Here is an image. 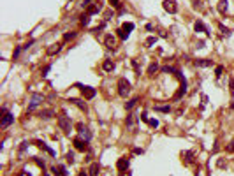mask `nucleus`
<instances>
[{
    "instance_id": "f257e3e1",
    "label": "nucleus",
    "mask_w": 234,
    "mask_h": 176,
    "mask_svg": "<svg viewBox=\"0 0 234 176\" xmlns=\"http://www.w3.org/2000/svg\"><path fill=\"white\" fill-rule=\"evenodd\" d=\"M58 127H60L62 130L65 132V134L69 136L71 134V130H72V122H71V118L65 114V111H62V114L58 116Z\"/></svg>"
},
{
    "instance_id": "f03ea898",
    "label": "nucleus",
    "mask_w": 234,
    "mask_h": 176,
    "mask_svg": "<svg viewBox=\"0 0 234 176\" xmlns=\"http://www.w3.org/2000/svg\"><path fill=\"white\" fill-rule=\"evenodd\" d=\"M130 90H132V85L129 83L125 78H120L118 79V95L122 99H127V95L130 93Z\"/></svg>"
},
{
    "instance_id": "7ed1b4c3",
    "label": "nucleus",
    "mask_w": 234,
    "mask_h": 176,
    "mask_svg": "<svg viewBox=\"0 0 234 176\" xmlns=\"http://www.w3.org/2000/svg\"><path fill=\"white\" fill-rule=\"evenodd\" d=\"M11 123H14V114L11 113L7 107H2V122H0V127L2 129H7Z\"/></svg>"
},
{
    "instance_id": "20e7f679",
    "label": "nucleus",
    "mask_w": 234,
    "mask_h": 176,
    "mask_svg": "<svg viewBox=\"0 0 234 176\" xmlns=\"http://www.w3.org/2000/svg\"><path fill=\"white\" fill-rule=\"evenodd\" d=\"M42 101H44V95H42V93H32V99H30V104H28L27 111L30 113V111H34L35 107H39V106L42 104Z\"/></svg>"
},
{
    "instance_id": "39448f33",
    "label": "nucleus",
    "mask_w": 234,
    "mask_h": 176,
    "mask_svg": "<svg viewBox=\"0 0 234 176\" xmlns=\"http://www.w3.org/2000/svg\"><path fill=\"white\" fill-rule=\"evenodd\" d=\"M74 86H78V88L83 92V97H85V99H88V101H90V99H93V97L97 95L95 88H92V86H86V85H81V83H76Z\"/></svg>"
},
{
    "instance_id": "423d86ee",
    "label": "nucleus",
    "mask_w": 234,
    "mask_h": 176,
    "mask_svg": "<svg viewBox=\"0 0 234 176\" xmlns=\"http://www.w3.org/2000/svg\"><path fill=\"white\" fill-rule=\"evenodd\" d=\"M76 129H78V132H79V137H83L85 141H92V132H90V129L88 127H85L83 123H78L76 125Z\"/></svg>"
},
{
    "instance_id": "0eeeda50",
    "label": "nucleus",
    "mask_w": 234,
    "mask_h": 176,
    "mask_svg": "<svg viewBox=\"0 0 234 176\" xmlns=\"http://www.w3.org/2000/svg\"><path fill=\"white\" fill-rule=\"evenodd\" d=\"M187 92H188V83H187V79H181V86H180V90L174 93V97H173V101H180L183 95H187Z\"/></svg>"
},
{
    "instance_id": "6e6552de",
    "label": "nucleus",
    "mask_w": 234,
    "mask_h": 176,
    "mask_svg": "<svg viewBox=\"0 0 234 176\" xmlns=\"http://www.w3.org/2000/svg\"><path fill=\"white\" fill-rule=\"evenodd\" d=\"M162 7H164V11H167L169 14H176V12H178V5H176L174 0H164Z\"/></svg>"
},
{
    "instance_id": "1a4fd4ad",
    "label": "nucleus",
    "mask_w": 234,
    "mask_h": 176,
    "mask_svg": "<svg viewBox=\"0 0 234 176\" xmlns=\"http://www.w3.org/2000/svg\"><path fill=\"white\" fill-rule=\"evenodd\" d=\"M60 51H62V42H55V44H50L46 48V55L48 56H55V55H58Z\"/></svg>"
},
{
    "instance_id": "9d476101",
    "label": "nucleus",
    "mask_w": 234,
    "mask_h": 176,
    "mask_svg": "<svg viewBox=\"0 0 234 176\" xmlns=\"http://www.w3.org/2000/svg\"><path fill=\"white\" fill-rule=\"evenodd\" d=\"M74 148L76 150H79V152H86L88 150V141H85L83 137H74Z\"/></svg>"
},
{
    "instance_id": "9b49d317",
    "label": "nucleus",
    "mask_w": 234,
    "mask_h": 176,
    "mask_svg": "<svg viewBox=\"0 0 234 176\" xmlns=\"http://www.w3.org/2000/svg\"><path fill=\"white\" fill-rule=\"evenodd\" d=\"M130 166V160L127 158V157H122V158H118V162H116V167H118V171L120 173H125L127 169Z\"/></svg>"
},
{
    "instance_id": "f8f14e48",
    "label": "nucleus",
    "mask_w": 234,
    "mask_h": 176,
    "mask_svg": "<svg viewBox=\"0 0 234 176\" xmlns=\"http://www.w3.org/2000/svg\"><path fill=\"white\" fill-rule=\"evenodd\" d=\"M51 173H53V176H69V173H67L65 166H62V164L53 166V167H51Z\"/></svg>"
},
{
    "instance_id": "ddd939ff",
    "label": "nucleus",
    "mask_w": 234,
    "mask_h": 176,
    "mask_svg": "<svg viewBox=\"0 0 234 176\" xmlns=\"http://www.w3.org/2000/svg\"><path fill=\"white\" fill-rule=\"evenodd\" d=\"M104 44H106L107 50H114V46H116V37L111 35V34H107V35L104 37Z\"/></svg>"
},
{
    "instance_id": "4468645a",
    "label": "nucleus",
    "mask_w": 234,
    "mask_h": 176,
    "mask_svg": "<svg viewBox=\"0 0 234 176\" xmlns=\"http://www.w3.org/2000/svg\"><path fill=\"white\" fill-rule=\"evenodd\" d=\"M194 30L195 32H204L206 35H211V32H210V28L204 25L203 21H195V25H194Z\"/></svg>"
},
{
    "instance_id": "2eb2a0df",
    "label": "nucleus",
    "mask_w": 234,
    "mask_h": 176,
    "mask_svg": "<svg viewBox=\"0 0 234 176\" xmlns=\"http://www.w3.org/2000/svg\"><path fill=\"white\" fill-rule=\"evenodd\" d=\"M194 63H195V67H211L213 60H210V58H197V60H194Z\"/></svg>"
},
{
    "instance_id": "dca6fc26",
    "label": "nucleus",
    "mask_w": 234,
    "mask_h": 176,
    "mask_svg": "<svg viewBox=\"0 0 234 176\" xmlns=\"http://www.w3.org/2000/svg\"><path fill=\"white\" fill-rule=\"evenodd\" d=\"M34 143H35V145L39 146V148H42V150H46V152H48V153H50L51 157H56V152H55L53 148H50V146L46 145L44 141H39V139H37V141H34Z\"/></svg>"
},
{
    "instance_id": "f3484780",
    "label": "nucleus",
    "mask_w": 234,
    "mask_h": 176,
    "mask_svg": "<svg viewBox=\"0 0 234 176\" xmlns=\"http://www.w3.org/2000/svg\"><path fill=\"white\" fill-rule=\"evenodd\" d=\"M101 9H102V4H101V2H95V4H92V5H88V7H86V12H88L90 16H93V14H97Z\"/></svg>"
},
{
    "instance_id": "a211bd4d",
    "label": "nucleus",
    "mask_w": 234,
    "mask_h": 176,
    "mask_svg": "<svg viewBox=\"0 0 234 176\" xmlns=\"http://www.w3.org/2000/svg\"><path fill=\"white\" fill-rule=\"evenodd\" d=\"M101 164H99V162H93L92 166H90V169H88V174L90 176H99L101 174Z\"/></svg>"
},
{
    "instance_id": "6ab92c4d",
    "label": "nucleus",
    "mask_w": 234,
    "mask_h": 176,
    "mask_svg": "<svg viewBox=\"0 0 234 176\" xmlns=\"http://www.w3.org/2000/svg\"><path fill=\"white\" fill-rule=\"evenodd\" d=\"M114 67H116V65H114L113 60H104V62H102V69H104L106 72H113V71H114Z\"/></svg>"
},
{
    "instance_id": "aec40b11",
    "label": "nucleus",
    "mask_w": 234,
    "mask_h": 176,
    "mask_svg": "<svg viewBox=\"0 0 234 176\" xmlns=\"http://www.w3.org/2000/svg\"><path fill=\"white\" fill-rule=\"evenodd\" d=\"M69 102H72V104H76L81 111H88V107H86V102L85 101H81V99H69Z\"/></svg>"
},
{
    "instance_id": "412c9836",
    "label": "nucleus",
    "mask_w": 234,
    "mask_h": 176,
    "mask_svg": "<svg viewBox=\"0 0 234 176\" xmlns=\"http://www.w3.org/2000/svg\"><path fill=\"white\" fill-rule=\"evenodd\" d=\"M51 116H55V111H53V109H42L41 113H39V118H41V120H50Z\"/></svg>"
},
{
    "instance_id": "4be33fe9",
    "label": "nucleus",
    "mask_w": 234,
    "mask_h": 176,
    "mask_svg": "<svg viewBox=\"0 0 234 176\" xmlns=\"http://www.w3.org/2000/svg\"><path fill=\"white\" fill-rule=\"evenodd\" d=\"M181 157H183V160L187 162V164H192V162H194V152H192V150L183 152V153H181Z\"/></svg>"
},
{
    "instance_id": "5701e85b",
    "label": "nucleus",
    "mask_w": 234,
    "mask_h": 176,
    "mask_svg": "<svg viewBox=\"0 0 234 176\" xmlns=\"http://www.w3.org/2000/svg\"><path fill=\"white\" fill-rule=\"evenodd\" d=\"M218 11H220L222 14H225V12L229 11V0H220V2H218Z\"/></svg>"
},
{
    "instance_id": "b1692460",
    "label": "nucleus",
    "mask_w": 234,
    "mask_h": 176,
    "mask_svg": "<svg viewBox=\"0 0 234 176\" xmlns=\"http://www.w3.org/2000/svg\"><path fill=\"white\" fill-rule=\"evenodd\" d=\"M79 18H81V20H79V23H81L83 27H88V25H90V20H92V16H90L88 12H86V14H83V16H79Z\"/></svg>"
},
{
    "instance_id": "393cba45",
    "label": "nucleus",
    "mask_w": 234,
    "mask_h": 176,
    "mask_svg": "<svg viewBox=\"0 0 234 176\" xmlns=\"http://www.w3.org/2000/svg\"><path fill=\"white\" fill-rule=\"evenodd\" d=\"M137 102H139V97H134V99H130V101H127V102H125V109H129V111H130Z\"/></svg>"
},
{
    "instance_id": "a878e982",
    "label": "nucleus",
    "mask_w": 234,
    "mask_h": 176,
    "mask_svg": "<svg viewBox=\"0 0 234 176\" xmlns=\"http://www.w3.org/2000/svg\"><path fill=\"white\" fill-rule=\"evenodd\" d=\"M125 123L129 129H134V123H136V114H129L127 116V120H125Z\"/></svg>"
},
{
    "instance_id": "bb28decb",
    "label": "nucleus",
    "mask_w": 234,
    "mask_h": 176,
    "mask_svg": "<svg viewBox=\"0 0 234 176\" xmlns=\"http://www.w3.org/2000/svg\"><path fill=\"white\" fill-rule=\"evenodd\" d=\"M160 67H159V63L157 62H153V63H150V67H148V76H153V74L157 72Z\"/></svg>"
},
{
    "instance_id": "cd10ccee",
    "label": "nucleus",
    "mask_w": 234,
    "mask_h": 176,
    "mask_svg": "<svg viewBox=\"0 0 234 176\" xmlns=\"http://www.w3.org/2000/svg\"><path fill=\"white\" fill-rule=\"evenodd\" d=\"M116 35H118L122 41H127V39H129V34L123 30V28H118V30H116Z\"/></svg>"
},
{
    "instance_id": "c85d7f7f",
    "label": "nucleus",
    "mask_w": 234,
    "mask_h": 176,
    "mask_svg": "<svg viewBox=\"0 0 234 176\" xmlns=\"http://www.w3.org/2000/svg\"><path fill=\"white\" fill-rule=\"evenodd\" d=\"M122 28H123L125 32H127V34H130V32H132L134 28H136V25H134V23H123Z\"/></svg>"
},
{
    "instance_id": "c756f323",
    "label": "nucleus",
    "mask_w": 234,
    "mask_h": 176,
    "mask_svg": "<svg viewBox=\"0 0 234 176\" xmlns=\"http://www.w3.org/2000/svg\"><path fill=\"white\" fill-rule=\"evenodd\" d=\"M155 111H160V113H169V111H171V106H155Z\"/></svg>"
},
{
    "instance_id": "7c9ffc66",
    "label": "nucleus",
    "mask_w": 234,
    "mask_h": 176,
    "mask_svg": "<svg viewBox=\"0 0 234 176\" xmlns=\"http://www.w3.org/2000/svg\"><path fill=\"white\" fill-rule=\"evenodd\" d=\"M218 28H220V32H222V35H224V37H231V30H229V28H225L222 23L218 25Z\"/></svg>"
},
{
    "instance_id": "2f4dec72",
    "label": "nucleus",
    "mask_w": 234,
    "mask_h": 176,
    "mask_svg": "<svg viewBox=\"0 0 234 176\" xmlns=\"http://www.w3.org/2000/svg\"><path fill=\"white\" fill-rule=\"evenodd\" d=\"M162 72H164V74H167V72H169V74H176V72H178V69H174V67H169V65H165V67H162Z\"/></svg>"
},
{
    "instance_id": "473e14b6",
    "label": "nucleus",
    "mask_w": 234,
    "mask_h": 176,
    "mask_svg": "<svg viewBox=\"0 0 234 176\" xmlns=\"http://www.w3.org/2000/svg\"><path fill=\"white\" fill-rule=\"evenodd\" d=\"M28 145H30L28 141H23V143H21V146H20V158L23 157V153H25V150L28 148Z\"/></svg>"
},
{
    "instance_id": "72a5a7b5",
    "label": "nucleus",
    "mask_w": 234,
    "mask_h": 176,
    "mask_svg": "<svg viewBox=\"0 0 234 176\" xmlns=\"http://www.w3.org/2000/svg\"><path fill=\"white\" fill-rule=\"evenodd\" d=\"M109 4H111V7H114V9H122V2L120 0H109Z\"/></svg>"
},
{
    "instance_id": "f704fd0d",
    "label": "nucleus",
    "mask_w": 234,
    "mask_h": 176,
    "mask_svg": "<svg viewBox=\"0 0 234 176\" xmlns=\"http://www.w3.org/2000/svg\"><path fill=\"white\" fill-rule=\"evenodd\" d=\"M21 50H23V46H16V50H14V53H12V60H18Z\"/></svg>"
},
{
    "instance_id": "c9c22d12",
    "label": "nucleus",
    "mask_w": 234,
    "mask_h": 176,
    "mask_svg": "<svg viewBox=\"0 0 234 176\" xmlns=\"http://www.w3.org/2000/svg\"><path fill=\"white\" fill-rule=\"evenodd\" d=\"M76 37V32H67V34H63V41H71Z\"/></svg>"
},
{
    "instance_id": "e433bc0d",
    "label": "nucleus",
    "mask_w": 234,
    "mask_h": 176,
    "mask_svg": "<svg viewBox=\"0 0 234 176\" xmlns=\"http://www.w3.org/2000/svg\"><path fill=\"white\" fill-rule=\"evenodd\" d=\"M153 44H157V37H148V39H146V46H148V48H152Z\"/></svg>"
},
{
    "instance_id": "4c0bfd02",
    "label": "nucleus",
    "mask_w": 234,
    "mask_h": 176,
    "mask_svg": "<svg viewBox=\"0 0 234 176\" xmlns=\"http://www.w3.org/2000/svg\"><path fill=\"white\" fill-rule=\"evenodd\" d=\"M65 158H67L69 164H74V160H76V158H74V152H69V153L65 155Z\"/></svg>"
},
{
    "instance_id": "58836bf2",
    "label": "nucleus",
    "mask_w": 234,
    "mask_h": 176,
    "mask_svg": "<svg viewBox=\"0 0 234 176\" xmlns=\"http://www.w3.org/2000/svg\"><path fill=\"white\" fill-rule=\"evenodd\" d=\"M132 67H134V71H136V74L139 76L141 74V67H139V63L136 62V60H132Z\"/></svg>"
},
{
    "instance_id": "ea45409f",
    "label": "nucleus",
    "mask_w": 234,
    "mask_h": 176,
    "mask_svg": "<svg viewBox=\"0 0 234 176\" xmlns=\"http://www.w3.org/2000/svg\"><path fill=\"white\" fill-rule=\"evenodd\" d=\"M148 125H150V127H153V129H157V127H159V120H155V118H152V120H150V118H148Z\"/></svg>"
},
{
    "instance_id": "a19ab883",
    "label": "nucleus",
    "mask_w": 234,
    "mask_h": 176,
    "mask_svg": "<svg viewBox=\"0 0 234 176\" xmlns=\"http://www.w3.org/2000/svg\"><path fill=\"white\" fill-rule=\"evenodd\" d=\"M34 160H35V164H39V166H41L42 169H44V167H46V162H44V160H41V158H39V157H34Z\"/></svg>"
},
{
    "instance_id": "79ce46f5",
    "label": "nucleus",
    "mask_w": 234,
    "mask_h": 176,
    "mask_svg": "<svg viewBox=\"0 0 234 176\" xmlns=\"http://www.w3.org/2000/svg\"><path fill=\"white\" fill-rule=\"evenodd\" d=\"M222 72H224V67H222V65H218V67H216V71H215V76H216V78H220Z\"/></svg>"
},
{
    "instance_id": "37998d69",
    "label": "nucleus",
    "mask_w": 234,
    "mask_h": 176,
    "mask_svg": "<svg viewBox=\"0 0 234 176\" xmlns=\"http://www.w3.org/2000/svg\"><path fill=\"white\" fill-rule=\"evenodd\" d=\"M225 150H227V152H229V153H232V152H234V141H231V143H229V145L225 146Z\"/></svg>"
},
{
    "instance_id": "c03bdc74",
    "label": "nucleus",
    "mask_w": 234,
    "mask_h": 176,
    "mask_svg": "<svg viewBox=\"0 0 234 176\" xmlns=\"http://www.w3.org/2000/svg\"><path fill=\"white\" fill-rule=\"evenodd\" d=\"M50 71H51V63H50V65H46V67L42 69V76H48V72H50Z\"/></svg>"
},
{
    "instance_id": "a18cd8bd",
    "label": "nucleus",
    "mask_w": 234,
    "mask_h": 176,
    "mask_svg": "<svg viewBox=\"0 0 234 176\" xmlns=\"http://www.w3.org/2000/svg\"><path fill=\"white\" fill-rule=\"evenodd\" d=\"M134 153H136V155H143L144 150H143V148H134Z\"/></svg>"
},
{
    "instance_id": "49530a36",
    "label": "nucleus",
    "mask_w": 234,
    "mask_h": 176,
    "mask_svg": "<svg viewBox=\"0 0 234 176\" xmlns=\"http://www.w3.org/2000/svg\"><path fill=\"white\" fill-rule=\"evenodd\" d=\"M229 90L231 93H234V79H229Z\"/></svg>"
},
{
    "instance_id": "de8ad7c7",
    "label": "nucleus",
    "mask_w": 234,
    "mask_h": 176,
    "mask_svg": "<svg viewBox=\"0 0 234 176\" xmlns=\"http://www.w3.org/2000/svg\"><path fill=\"white\" fill-rule=\"evenodd\" d=\"M34 42H35V41H34V39H30V41H28L27 44H25V46H23V50H28V48H30V46L34 44Z\"/></svg>"
},
{
    "instance_id": "09e8293b",
    "label": "nucleus",
    "mask_w": 234,
    "mask_h": 176,
    "mask_svg": "<svg viewBox=\"0 0 234 176\" xmlns=\"http://www.w3.org/2000/svg\"><path fill=\"white\" fill-rule=\"evenodd\" d=\"M204 46H206V44H204V41H199V42H197V48H199V50H203Z\"/></svg>"
},
{
    "instance_id": "8fccbe9b",
    "label": "nucleus",
    "mask_w": 234,
    "mask_h": 176,
    "mask_svg": "<svg viewBox=\"0 0 234 176\" xmlns=\"http://www.w3.org/2000/svg\"><path fill=\"white\" fill-rule=\"evenodd\" d=\"M90 2H92V0H83V7H88V5H90Z\"/></svg>"
},
{
    "instance_id": "3c124183",
    "label": "nucleus",
    "mask_w": 234,
    "mask_h": 176,
    "mask_svg": "<svg viewBox=\"0 0 234 176\" xmlns=\"http://www.w3.org/2000/svg\"><path fill=\"white\" fill-rule=\"evenodd\" d=\"M141 120H143V122H148V114L143 113V114H141Z\"/></svg>"
},
{
    "instance_id": "603ef678",
    "label": "nucleus",
    "mask_w": 234,
    "mask_h": 176,
    "mask_svg": "<svg viewBox=\"0 0 234 176\" xmlns=\"http://www.w3.org/2000/svg\"><path fill=\"white\" fill-rule=\"evenodd\" d=\"M146 30H148V32L153 30V25H152V23H148V25H146Z\"/></svg>"
},
{
    "instance_id": "864d4df0",
    "label": "nucleus",
    "mask_w": 234,
    "mask_h": 176,
    "mask_svg": "<svg viewBox=\"0 0 234 176\" xmlns=\"http://www.w3.org/2000/svg\"><path fill=\"white\" fill-rule=\"evenodd\" d=\"M79 176H90V174H88V171H86V173H85V171H81V173H79Z\"/></svg>"
},
{
    "instance_id": "5fc2aeb1",
    "label": "nucleus",
    "mask_w": 234,
    "mask_h": 176,
    "mask_svg": "<svg viewBox=\"0 0 234 176\" xmlns=\"http://www.w3.org/2000/svg\"><path fill=\"white\" fill-rule=\"evenodd\" d=\"M195 176H199V173H197V174H195Z\"/></svg>"
},
{
    "instance_id": "6e6d98bb",
    "label": "nucleus",
    "mask_w": 234,
    "mask_h": 176,
    "mask_svg": "<svg viewBox=\"0 0 234 176\" xmlns=\"http://www.w3.org/2000/svg\"><path fill=\"white\" fill-rule=\"evenodd\" d=\"M232 20H234V18H232Z\"/></svg>"
}]
</instances>
